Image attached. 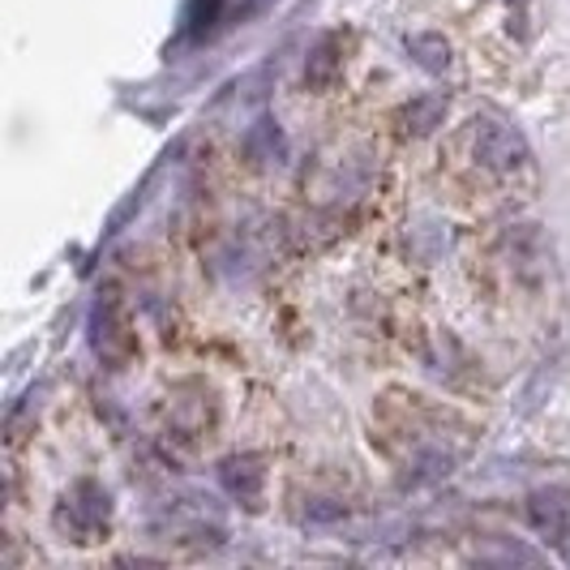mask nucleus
Masks as SVG:
<instances>
[{"label":"nucleus","mask_w":570,"mask_h":570,"mask_svg":"<svg viewBox=\"0 0 570 570\" xmlns=\"http://www.w3.org/2000/svg\"><path fill=\"white\" fill-rule=\"evenodd\" d=\"M442 116H446V95H421V99H412L403 108L400 120L412 138H425V134H433L442 125Z\"/></svg>","instance_id":"7"},{"label":"nucleus","mask_w":570,"mask_h":570,"mask_svg":"<svg viewBox=\"0 0 570 570\" xmlns=\"http://www.w3.org/2000/svg\"><path fill=\"white\" fill-rule=\"evenodd\" d=\"M343 73V35H322L317 48L309 52V65H305V82L314 90H326L335 86V78Z\"/></svg>","instance_id":"6"},{"label":"nucleus","mask_w":570,"mask_h":570,"mask_svg":"<svg viewBox=\"0 0 570 570\" xmlns=\"http://www.w3.org/2000/svg\"><path fill=\"white\" fill-rule=\"evenodd\" d=\"M112 523V493L99 485V481H78L52 511V528H57L65 541H99Z\"/></svg>","instance_id":"1"},{"label":"nucleus","mask_w":570,"mask_h":570,"mask_svg":"<svg viewBox=\"0 0 570 570\" xmlns=\"http://www.w3.org/2000/svg\"><path fill=\"white\" fill-rule=\"evenodd\" d=\"M90 347H95V356H99V361H108L112 370H120V365L138 352V335L129 331L125 309H120V301H116V296L99 301V305L90 309Z\"/></svg>","instance_id":"2"},{"label":"nucleus","mask_w":570,"mask_h":570,"mask_svg":"<svg viewBox=\"0 0 570 570\" xmlns=\"http://www.w3.org/2000/svg\"><path fill=\"white\" fill-rule=\"evenodd\" d=\"M407 52H412V60L425 73H446V65H451V43L442 35H412L407 39Z\"/></svg>","instance_id":"8"},{"label":"nucleus","mask_w":570,"mask_h":570,"mask_svg":"<svg viewBox=\"0 0 570 570\" xmlns=\"http://www.w3.org/2000/svg\"><path fill=\"white\" fill-rule=\"evenodd\" d=\"M528 519L570 562V489H541L528 498Z\"/></svg>","instance_id":"4"},{"label":"nucleus","mask_w":570,"mask_h":570,"mask_svg":"<svg viewBox=\"0 0 570 570\" xmlns=\"http://www.w3.org/2000/svg\"><path fill=\"white\" fill-rule=\"evenodd\" d=\"M331 519H343L340 502H322V498H314V502L305 507V523H331Z\"/></svg>","instance_id":"9"},{"label":"nucleus","mask_w":570,"mask_h":570,"mask_svg":"<svg viewBox=\"0 0 570 570\" xmlns=\"http://www.w3.org/2000/svg\"><path fill=\"white\" fill-rule=\"evenodd\" d=\"M472 155L493 171H514L528 164V142L519 138V129H511L507 120L476 116L472 120Z\"/></svg>","instance_id":"3"},{"label":"nucleus","mask_w":570,"mask_h":570,"mask_svg":"<svg viewBox=\"0 0 570 570\" xmlns=\"http://www.w3.org/2000/svg\"><path fill=\"white\" fill-rule=\"evenodd\" d=\"M219 481L228 489L236 502H245L249 511L262 507V485H266V468H262V459L257 455H232L224 459V468H219Z\"/></svg>","instance_id":"5"},{"label":"nucleus","mask_w":570,"mask_h":570,"mask_svg":"<svg viewBox=\"0 0 570 570\" xmlns=\"http://www.w3.org/2000/svg\"><path fill=\"white\" fill-rule=\"evenodd\" d=\"M215 9H219V0H194V27H210L215 22Z\"/></svg>","instance_id":"10"}]
</instances>
